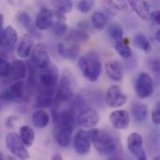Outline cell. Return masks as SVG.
Returning a JSON list of instances; mask_svg holds the SVG:
<instances>
[{
    "instance_id": "obj_1",
    "label": "cell",
    "mask_w": 160,
    "mask_h": 160,
    "mask_svg": "<svg viewBox=\"0 0 160 160\" xmlns=\"http://www.w3.org/2000/svg\"><path fill=\"white\" fill-rule=\"evenodd\" d=\"M79 68L82 76L89 82H97L101 74V62L99 55L96 52H89L80 57Z\"/></svg>"
},
{
    "instance_id": "obj_2",
    "label": "cell",
    "mask_w": 160,
    "mask_h": 160,
    "mask_svg": "<svg viewBox=\"0 0 160 160\" xmlns=\"http://www.w3.org/2000/svg\"><path fill=\"white\" fill-rule=\"evenodd\" d=\"M75 89V80L72 73L67 68L63 71L59 85L53 97V108H58L72 99Z\"/></svg>"
},
{
    "instance_id": "obj_3",
    "label": "cell",
    "mask_w": 160,
    "mask_h": 160,
    "mask_svg": "<svg viewBox=\"0 0 160 160\" xmlns=\"http://www.w3.org/2000/svg\"><path fill=\"white\" fill-rule=\"evenodd\" d=\"M89 135L91 143L100 155L109 156L116 151L117 143L109 132L93 128V129L89 131Z\"/></svg>"
},
{
    "instance_id": "obj_4",
    "label": "cell",
    "mask_w": 160,
    "mask_h": 160,
    "mask_svg": "<svg viewBox=\"0 0 160 160\" xmlns=\"http://www.w3.org/2000/svg\"><path fill=\"white\" fill-rule=\"evenodd\" d=\"M60 72L57 66L49 64L47 67L40 68L38 72V81H39V91L38 92H55V87L59 81Z\"/></svg>"
},
{
    "instance_id": "obj_5",
    "label": "cell",
    "mask_w": 160,
    "mask_h": 160,
    "mask_svg": "<svg viewBox=\"0 0 160 160\" xmlns=\"http://www.w3.org/2000/svg\"><path fill=\"white\" fill-rule=\"evenodd\" d=\"M6 147L8 152L13 155L15 158L20 159H29L30 155L26 149V146L23 144L20 136L15 132H9L7 134L6 139Z\"/></svg>"
},
{
    "instance_id": "obj_6",
    "label": "cell",
    "mask_w": 160,
    "mask_h": 160,
    "mask_svg": "<svg viewBox=\"0 0 160 160\" xmlns=\"http://www.w3.org/2000/svg\"><path fill=\"white\" fill-rule=\"evenodd\" d=\"M54 128L52 130L53 139L55 140L56 143L63 148H67L69 146L71 142V137L74 126L67 123L56 122L54 123Z\"/></svg>"
},
{
    "instance_id": "obj_7",
    "label": "cell",
    "mask_w": 160,
    "mask_h": 160,
    "mask_svg": "<svg viewBox=\"0 0 160 160\" xmlns=\"http://www.w3.org/2000/svg\"><path fill=\"white\" fill-rule=\"evenodd\" d=\"M100 121V116L98 112L89 107L81 110L76 116V123L82 128H93Z\"/></svg>"
},
{
    "instance_id": "obj_8",
    "label": "cell",
    "mask_w": 160,
    "mask_h": 160,
    "mask_svg": "<svg viewBox=\"0 0 160 160\" xmlns=\"http://www.w3.org/2000/svg\"><path fill=\"white\" fill-rule=\"evenodd\" d=\"M25 97V83L22 80L15 81L0 94V100L19 101Z\"/></svg>"
},
{
    "instance_id": "obj_9",
    "label": "cell",
    "mask_w": 160,
    "mask_h": 160,
    "mask_svg": "<svg viewBox=\"0 0 160 160\" xmlns=\"http://www.w3.org/2000/svg\"><path fill=\"white\" fill-rule=\"evenodd\" d=\"M135 91L140 98H147L152 96L154 92V80L147 72H142L137 79L135 84Z\"/></svg>"
},
{
    "instance_id": "obj_10",
    "label": "cell",
    "mask_w": 160,
    "mask_h": 160,
    "mask_svg": "<svg viewBox=\"0 0 160 160\" xmlns=\"http://www.w3.org/2000/svg\"><path fill=\"white\" fill-rule=\"evenodd\" d=\"M30 56H31L32 64L38 69L47 67L51 63L49 51L45 46V44L41 42L38 43L36 46L33 47Z\"/></svg>"
},
{
    "instance_id": "obj_11",
    "label": "cell",
    "mask_w": 160,
    "mask_h": 160,
    "mask_svg": "<svg viewBox=\"0 0 160 160\" xmlns=\"http://www.w3.org/2000/svg\"><path fill=\"white\" fill-rule=\"evenodd\" d=\"M128 149L130 154L140 160L147 159L145 150L143 148L142 137L138 132H132L128 138Z\"/></svg>"
},
{
    "instance_id": "obj_12",
    "label": "cell",
    "mask_w": 160,
    "mask_h": 160,
    "mask_svg": "<svg viewBox=\"0 0 160 160\" xmlns=\"http://www.w3.org/2000/svg\"><path fill=\"white\" fill-rule=\"evenodd\" d=\"M105 100L109 107L119 108L127 103L128 97L118 85H112L107 89Z\"/></svg>"
},
{
    "instance_id": "obj_13",
    "label": "cell",
    "mask_w": 160,
    "mask_h": 160,
    "mask_svg": "<svg viewBox=\"0 0 160 160\" xmlns=\"http://www.w3.org/2000/svg\"><path fill=\"white\" fill-rule=\"evenodd\" d=\"M73 147L78 155H87L91 149V140L89 131H86L84 129L78 130L73 138Z\"/></svg>"
},
{
    "instance_id": "obj_14",
    "label": "cell",
    "mask_w": 160,
    "mask_h": 160,
    "mask_svg": "<svg viewBox=\"0 0 160 160\" xmlns=\"http://www.w3.org/2000/svg\"><path fill=\"white\" fill-rule=\"evenodd\" d=\"M112 126L118 130H126L130 125V116L126 110H116L110 114Z\"/></svg>"
},
{
    "instance_id": "obj_15",
    "label": "cell",
    "mask_w": 160,
    "mask_h": 160,
    "mask_svg": "<svg viewBox=\"0 0 160 160\" xmlns=\"http://www.w3.org/2000/svg\"><path fill=\"white\" fill-rule=\"evenodd\" d=\"M34 47L33 37L29 33L23 34L18 41L17 46V54L21 58H27L30 56L32 49Z\"/></svg>"
},
{
    "instance_id": "obj_16",
    "label": "cell",
    "mask_w": 160,
    "mask_h": 160,
    "mask_svg": "<svg viewBox=\"0 0 160 160\" xmlns=\"http://www.w3.org/2000/svg\"><path fill=\"white\" fill-rule=\"evenodd\" d=\"M52 21H53L52 12L47 8H42L37 14L35 26L38 30H40V31L46 30L52 25Z\"/></svg>"
},
{
    "instance_id": "obj_17",
    "label": "cell",
    "mask_w": 160,
    "mask_h": 160,
    "mask_svg": "<svg viewBox=\"0 0 160 160\" xmlns=\"http://www.w3.org/2000/svg\"><path fill=\"white\" fill-rule=\"evenodd\" d=\"M27 68L23 61L22 60H14L11 64H9V74L7 79L10 81H18L26 77Z\"/></svg>"
},
{
    "instance_id": "obj_18",
    "label": "cell",
    "mask_w": 160,
    "mask_h": 160,
    "mask_svg": "<svg viewBox=\"0 0 160 160\" xmlns=\"http://www.w3.org/2000/svg\"><path fill=\"white\" fill-rule=\"evenodd\" d=\"M132 10L142 19L148 20L150 15V7L146 0H127Z\"/></svg>"
},
{
    "instance_id": "obj_19",
    "label": "cell",
    "mask_w": 160,
    "mask_h": 160,
    "mask_svg": "<svg viewBox=\"0 0 160 160\" xmlns=\"http://www.w3.org/2000/svg\"><path fill=\"white\" fill-rule=\"evenodd\" d=\"M105 70L111 80L114 82H120L123 80L122 66L117 60H109L105 64Z\"/></svg>"
},
{
    "instance_id": "obj_20",
    "label": "cell",
    "mask_w": 160,
    "mask_h": 160,
    "mask_svg": "<svg viewBox=\"0 0 160 160\" xmlns=\"http://www.w3.org/2000/svg\"><path fill=\"white\" fill-rule=\"evenodd\" d=\"M58 53L65 58L68 59H74L80 53L81 48L78 43L71 42V43H59L58 47Z\"/></svg>"
},
{
    "instance_id": "obj_21",
    "label": "cell",
    "mask_w": 160,
    "mask_h": 160,
    "mask_svg": "<svg viewBox=\"0 0 160 160\" xmlns=\"http://www.w3.org/2000/svg\"><path fill=\"white\" fill-rule=\"evenodd\" d=\"M17 20L18 22L29 32V34L31 35H34V36H37L38 37V34L37 32V28L35 26V24L32 22V20H31V17L30 15L28 14V12L26 11H21L17 14Z\"/></svg>"
},
{
    "instance_id": "obj_22",
    "label": "cell",
    "mask_w": 160,
    "mask_h": 160,
    "mask_svg": "<svg viewBox=\"0 0 160 160\" xmlns=\"http://www.w3.org/2000/svg\"><path fill=\"white\" fill-rule=\"evenodd\" d=\"M19 136L22 139L23 144L26 146V148L31 147L35 142L36 134L32 128H30L29 126H22L19 129Z\"/></svg>"
},
{
    "instance_id": "obj_23",
    "label": "cell",
    "mask_w": 160,
    "mask_h": 160,
    "mask_svg": "<svg viewBox=\"0 0 160 160\" xmlns=\"http://www.w3.org/2000/svg\"><path fill=\"white\" fill-rule=\"evenodd\" d=\"M33 125L38 128H45L50 123V115L43 110H38L32 114Z\"/></svg>"
},
{
    "instance_id": "obj_24",
    "label": "cell",
    "mask_w": 160,
    "mask_h": 160,
    "mask_svg": "<svg viewBox=\"0 0 160 160\" xmlns=\"http://www.w3.org/2000/svg\"><path fill=\"white\" fill-rule=\"evenodd\" d=\"M131 113L135 121L142 123L146 120L148 115V106L142 103H135L131 107Z\"/></svg>"
},
{
    "instance_id": "obj_25",
    "label": "cell",
    "mask_w": 160,
    "mask_h": 160,
    "mask_svg": "<svg viewBox=\"0 0 160 160\" xmlns=\"http://www.w3.org/2000/svg\"><path fill=\"white\" fill-rule=\"evenodd\" d=\"M113 46H114L115 51L121 57H123L125 59H128L131 57L132 49L128 45V41L125 40L124 38L121 40H118V41H113Z\"/></svg>"
},
{
    "instance_id": "obj_26",
    "label": "cell",
    "mask_w": 160,
    "mask_h": 160,
    "mask_svg": "<svg viewBox=\"0 0 160 160\" xmlns=\"http://www.w3.org/2000/svg\"><path fill=\"white\" fill-rule=\"evenodd\" d=\"M134 44L139 48L141 49L142 51H143L145 53H150L152 52V46H151V43H150V40L147 38V37L142 33L140 34H137L135 37H134Z\"/></svg>"
},
{
    "instance_id": "obj_27",
    "label": "cell",
    "mask_w": 160,
    "mask_h": 160,
    "mask_svg": "<svg viewBox=\"0 0 160 160\" xmlns=\"http://www.w3.org/2000/svg\"><path fill=\"white\" fill-rule=\"evenodd\" d=\"M4 38L7 47H14L18 41V34L13 26L8 25L4 29Z\"/></svg>"
},
{
    "instance_id": "obj_28",
    "label": "cell",
    "mask_w": 160,
    "mask_h": 160,
    "mask_svg": "<svg viewBox=\"0 0 160 160\" xmlns=\"http://www.w3.org/2000/svg\"><path fill=\"white\" fill-rule=\"evenodd\" d=\"M91 22H92V25L96 29L102 30L105 28L107 24V17L102 11H96L92 15Z\"/></svg>"
},
{
    "instance_id": "obj_29",
    "label": "cell",
    "mask_w": 160,
    "mask_h": 160,
    "mask_svg": "<svg viewBox=\"0 0 160 160\" xmlns=\"http://www.w3.org/2000/svg\"><path fill=\"white\" fill-rule=\"evenodd\" d=\"M90 38V36L85 30H72L69 32L68 36V39L72 42L80 43V42H86Z\"/></svg>"
},
{
    "instance_id": "obj_30",
    "label": "cell",
    "mask_w": 160,
    "mask_h": 160,
    "mask_svg": "<svg viewBox=\"0 0 160 160\" xmlns=\"http://www.w3.org/2000/svg\"><path fill=\"white\" fill-rule=\"evenodd\" d=\"M52 3L56 10L61 13H69L73 8L71 0H52Z\"/></svg>"
},
{
    "instance_id": "obj_31",
    "label": "cell",
    "mask_w": 160,
    "mask_h": 160,
    "mask_svg": "<svg viewBox=\"0 0 160 160\" xmlns=\"http://www.w3.org/2000/svg\"><path fill=\"white\" fill-rule=\"evenodd\" d=\"M109 35L113 41H118L124 38V30L118 23H112L108 29Z\"/></svg>"
},
{
    "instance_id": "obj_32",
    "label": "cell",
    "mask_w": 160,
    "mask_h": 160,
    "mask_svg": "<svg viewBox=\"0 0 160 160\" xmlns=\"http://www.w3.org/2000/svg\"><path fill=\"white\" fill-rule=\"evenodd\" d=\"M50 27L52 32L57 37H62L68 32V25L65 22V20H58L54 23H52Z\"/></svg>"
},
{
    "instance_id": "obj_33",
    "label": "cell",
    "mask_w": 160,
    "mask_h": 160,
    "mask_svg": "<svg viewBox=\"0 0 160 160\" xmlns=\"http://www.w3.org/2000/svg\"><path fill=\"white\" fill-rule=\"evenodd\" d=\"M102 3L112 9L115 10H125L128 8L126 0H101Z\"/></svg>"
},
{
    "instance_id": "obj_34",
    "label": "cell",
    "mask_w": 160,
    "mask_h": 160,
    "mask_svg": "<svg viewBox=\"0 0 160 160\" xmlns=\"http://www.w3.org/2000/svg\"><path fill=\"white\" fill-rule=\"evenodd\" d=\"M95 2L96 0H80L77 4V8L82 13H87L93 8Z\"/></svg>"
},
{
    "instance_id": "obj_35",
    "label": "cell",
    "mask_w": 160,
    "mask_h": 160,
    "mask_svg": "<svg viewBox=\"0 0 160 160\" xmlns=\"http://www.w3.org/2000/svg\"><path fill=\"white\" fill-rule=\"evenodd\" d=\"M9 74V63L4 59L3 57H0V78L7 79Z\"/></svg>"
},
{
    "instance_id": "obj_36",
    "label": "cell",
    "mask_w": 160,
    "mask_h": 160,
    "mask_svg": "<svg viewBox=\"0 0 160 160\" xmlns=\"http://www.w3.org/2000/svg\"><path fill=\"white\" fill-rule=\"evenodd\" d=\"M152 121L155 125L158 126L160 124V103L158 102L154 111L152 112Z\"/></svg>"
},
{
    "instance_id": "obj_37",
    "label": "cell",
    "mask_w": 160,
    "mask_h": 160,
    "mask_svg": "<svg viewBox=\"0 0 160 160\" xmlns=\"http://www.w3.org/2000/svg\"><path fill=\"white\" fill-rule=\"evenodd\" d=\"M159 17L160 15L158 10H155V11H153L152 13H150V15H149V19H151V21H152L155 24H157V25H159L160 24Z\"/></svg>"
},
{
    "instance_id": "obj_38",
    "label": "cell",
    "mask_w": 160,
    "mask_h": 160,
    "mask_svg": "<svg viewBox=\"0 0 160 160\" xmlns=\"http://www.w3.org/2000/svg\"><path fill=\"white\" fill-rule=\"evenodd\" d=\"M150 68L156 71V72H158L159 71V63L158 60H151L150 62Z\"/></svg>"
},
{
    "instance_id": "obj_39",
    "label": "cell",
    "mask_w": 160,
    "mask_h": 160,
    "mask_svg": "<svg viewBox=\"0 0 160 160\" xmlns=\"http://www.w3.org/2000/svg\"><path fill=\"white\" fill-rule=\"evenodd\" d=\"M6 47V42H5V38H4V30L3 28L0 29V48Z\"/></svg>"
},
{
    "instance_id": "obj_40",
    "label": "cell",
    "mask_w": 160,
    "mask_h": 160,
    "mask_svg": "<svg viewBox=\"0 0 160 160\" xmlns=\"http://www.w3.org/2000/svg\"><path fill=\"white\" fill-rule=\"evenodd\" d=\"M52 159H56V160H60V159H63V157L60 155V154H55L54 156H52Z\"/></svg>"
},
{
    "instance_id": "obj_41",
    "label": "cell",
    "mask_w": 160,
    "mask_h": 160,
    "mask_svg": "<svg viewBox=\"0 0 160 160\" xmlns=\"http://www.w3.org/2000/svg\"><path fill=\"white\" fill-rule=\"evenodd\" d=\"M3 23H4V16L0 13V29L3 28Z\"/></svg>"
},
{
    "instance_id": "obj_42",
    "label": "cell",
    "mask_w": 160,
    "mask_h": 160,
    "mask_svg": "<svg viewBox=\"0 0 160 160\" xmlns=\"http://www.w3.org/2000/svg\"><path fill=\"white\" fill-rule=\"evenodd\" d=\"M157 39L159 40V30L157 31Z\"/></svg>"
},
{
    "instance_id": "obj_43",
    "label": "cell",
    "mask_w": 160,
    "mask_h": 160,
    "mask_svg": "<svg viewBox=\"0 0 160 160\" xmlns=\"http://www.w3.org/2000/svg\"><path fill=\"white\" fill-rule=\"evenodd\" d=\"M1 159H3V154H2V153L0 152V160H1Z\"/></svg>"
}]
</instances>
